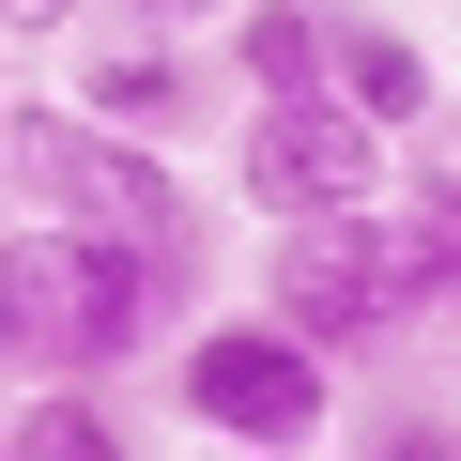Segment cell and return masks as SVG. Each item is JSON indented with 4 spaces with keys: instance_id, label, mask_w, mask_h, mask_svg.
<instances>
[{
    "instance_id": "obj_8",
    "label": "cell",
    "mask_w": 461,
    "mask_h": 461,
    "mask_svg": "<svg viewBox=\"0 0 461 461\" xmlns=\"http://www.w3.org/2000/svg\"><path fill=\"white\" fill-rule=\"evenodd\" d=\"M339 108H354V123H384V139L415 154V139L446 123V93H430V47H415L400 16H339Z\"/></svg>"
},
{
    "instance_id": "obj_3",
    "label": "cell",
    "mask_w": 461,
    "mask_h": 461,
    "mask_svg": "<svg viewBox=\"0 0 461 461\" xmlns=\"http://www.w3.org/2000/svg\"><path fill=\"white\" fill-rule=\"evenodd\" d=\"M262 308H277L323 369H369L384 339L430 323V293H415V215L384 200V215H339V230H277V247H262Z\"/></svg>"
},
{
    "instance_id": "obj_14",
    "label": "cell",
    "mask_w": 461,
    "mask_h": 461,
    "mask_svg": "<svg viewBox=\"0 0 461 461\" xmlns=\"http://www.w3.org/2000/svg\"><path fill=\"white\" fill-rule=\"evenodd\" d=\"M47 16H62V0H16V47H47Z\"/></svg>"
},
{
    "instance_id": "obj_5",
    "label": "cell",
    "mask_w": 461,
    "mask_h": 461,
    "mask_svg": "<svg viewBox=\"0 0 461 461\" xmlns=\"http://www.w3.org/2000/svg\"><path fill=\"white\" fill-rule=\"evenodd\" d=\"M384 185H400V139H384V123H354L339 93H308V108H247V123H230V200L277 215V230L384 215Z\"/></svg>"
},
{
    "instance_id": "obj_2",
    "label": "cell",
    "mask_w": 461,
    "mask_h": 461,
    "mask_svg": "<svg viewBox=\"0 0 461 461\" xmlns=\"http://www.w3.org/2000/svg\"><path fill=\"white\" fill-rule=\"evenodd\" d=\"M169 400H185V430H200L215 461H308V446L339 430V369H323L277 308L200 323V339L169 354Z\"/></svg>"
},
{
    "instance_id": "obj_10",
    "label": "cell",
    "mask_w": 461,
    "mask_h": 461,
    "mask_svg": "<svg viewBox=\"0 0 461 461\" xmlns=\"http://www.w3.org/2000/svg\"><path fill=\"white\" fill-rule=\"evenodd\" d=\"M400 215H461V108H446V123L400 154Z\"/></svg>"
},
{
    "instance_id": "obj_11",
    "label": "cell",
    "mask_w": 461,
    "mask_h": 461,
    "mask_svg": "<svg viewBox=\"0 0 461 461\" xmlns=\"http://www.w3.org/2000/svg\"><path fill=\"white\" fill-rule=\"evenodd\" d=\"M354 461H461V415L400 400V415H369V430H354Z\"/></svg>"
},
{
    "instance_id": "obj_6",
    "label": "cell",
    "mask_w": 461,
    "mask_h": 461,
    "mask_svg": "<svg viewBox=\"0 0 461 461\" xmlns=\"http://www.w3.org/2000/svg\"><path fill=\"white\" fill-rule=\"evenodd\" d=\"M215 77H230V62H185V47H93V62H77V108L169 154L185 123H215Z\"/></svg>"
},
{
    "instance_id": "obj_1",
    "label": "cell",
    "mask_w": 461,
    "mask_h": 461,
    "mask_svg": "<svg viewBox=\"0 0 461 461\" xmlns=\"http://www.w3.org/2000/svg\"><path fill=\"white\" fill-rule=\"evenodd\" d=\"M200 339V230H32L0 247V354L32 384H108Z\"/></svg>"
},
{
    "instance_id": "obj_12",
    "label": "cell",
    "mask_w": 461,
    "mask_h": 461,
    "mask_svg": "<svg viewBox=\"0 0 461 461\" xmlns=\"http://www.w3.org/2000/svg\"><path fill=\"white\" fill-rule=\"evenodd\" d=\"M415 293L430 323H461V215H415Z\"/></svg>"
},
{
    "instance_id": "obj_7",
    "label": "cell",
    "mask_w": 461,
    "mask_h": 461,
    "mask_svg": "<svg viewBox=\"0 0 461 461\" xmlns=\"http://www.w3.org/2000/svg\"><path fill=\"white\" fill-rule=\"evenodd\" d=\"M215 62H230L247 108H308V93H339V16L323 0H247V16L215 32Z\"/></svg>"
},
{
    "instance_id": "obj_13",
    "label": "cell",
    "mask_w": 461,
    "mask_h": 461,
    "mask_svg": "<svg viewBox=\"0 0 461 461\" xmlns=\"http://www.w3.org/2000/svg\"><path fill=\"white\" fill-rule=\"evenodd\" d=\"M123 16H154V32H230L247 0H123Z\"/></svg>"
},
{
    "instance_id": "obj_9",
    "label": "cell",
    "mask_w": 461,
    "mask_h": 461,
    "mask_svg": "<svg viewBox=\"0 0 461 461\" xmlns=\"http://www.w3.org/2000/svg\"><path fill=\"white\" fill-rule=\"evenodd\" d=\"M16 461H139V430L108 415V384H32L16 400Z\"/></svg>"
},
{
    "instance_id": "obj_4",
    "label": "cell",
    "mask_w": 461,
    "mask_h": 461,
    "mask_svg": "<svg viewBox=\"0 0 461 461\" xmlns=\"http://www.w3.org/2000/svg\"><path fill=\"white\" fill-rule=\"evenodd\" d=\"M0 169H16L32 230H200L185 185H169V154L123 139V123H93L77 93H16L0 108Z\"/></svg>"
}]
</instances>
